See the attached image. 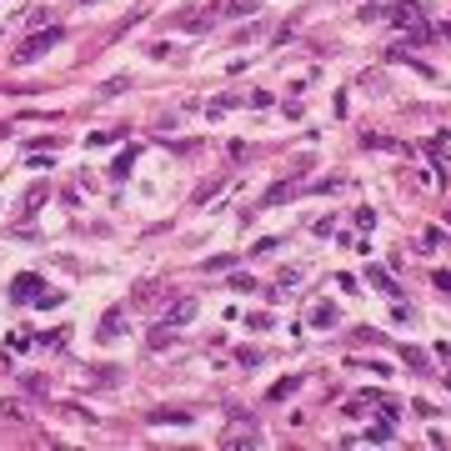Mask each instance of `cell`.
Returning a JSON list of instances; mask_svg holds the SVG:
<instances>
[{
	"instance_id": "cell-1",
	"label": "cell",
	"mask_w": 451,
	"mask_h": 451,
	"mask_svg": "<svg viewBox=\"0 0 451 451\" xmlns=\"http://www.w3.org/2000/svg\"><path fill=\"white\" fill-rule=\"evenodd\" d=\"M61 40H66V30H55V25H50L45 35H30V40L20 45V55H16V61H20V66H30V61H40L45 50H55V45H61Z\"/></svg>"
},
{
	"instance_id": "cell-15",
	"label": "cell",
	"mask_w": 451,
	"mask_h": 451,
	"mask_svg": "<svg viewBox=\"0 0 451 451\" xmlns=\"http://www.w3.org/2000/svg\"><path fill=\"white\" fill-rule=\"evenodd\" d=\"M366 441H391V421H381V426H371V431H366Z\"/></svg>"
},
{
	"instance_id": "cell-10",
	"label": "cell",
	"mask_w": 451,
	"mask_h": 451,
	"mask_svg": "<svg viewBox=\"0 0 451 451\" xmlns=\"http://www.w3.org/2000/svg\"><path fill=\"white\" fill-rule=\"evenodd\" d=\"M366 281H371L376 291H386V296H397V281H391V276H386L381 266H371V271H366Z\"/></svg>"
},
{
	"instance_id": "cell-5",
	"label": "cell",
	"mask_w": 451,
	"mask_h": 451,
	"mask_svg": "<svg viewBox=\"0 0 451 451\" xmlns=\"http://www.w3.org/2000/svg\"><path fill=\"white\" fill-rule=\"evenodd\" d=\"M306 191H316V186H306V181H276V186L266 191V206H281V201H291V196H306Z\"/></svg>"
},
{
	"instance_id": "cell-2",
	"label": "cell",
	"mask_w": 451,
	"mask_h": 451,
	"mask_svg": "<svg viewBox=\"0 0 451 451\" xmlns=\"http://www.w3.org/2000/svg\"><path fill=\"white\" fill-rule=\"evenodd\" d=\"M196 311H201V301H196V296H176L171 306L160 311V321H165V326H186V321H191Z\"/></svg>"
},
{
	"instance_id": "cell-8",
	"label": "cell",
	"mask_w": 451,
	"mask_h": 451,
	"mask_svg": "<svg viewBox=\"0 0 451 451\" xmlns=\"http://www.w3.org/2000/svg\"><path fill=\"white\" fill-rule=\"evenodd\" d=\"M206 25H211L206 11H181V16H176V30H206Z\"/></svg>"
},
{
	"instance_id": "cell-17",
	"label": "cell",
	"mask_w": 451,
	"mask_h": 451,
	"mask_svg": "<svg viewBox=\"0 0 451 451\" xmlns=\"http://www.w3.org/2000/svg\"><path fill=\"white\" fill-rule=\"evenodd\" d=\"M441 35H451V25H441Z\"/></svg>"
},
{
	"instance_id": "cell-11",
	"label": "cell",
	"mask_w": 451,
	"mask_h": 451,
	"mask_svg": "<svg viewBox=\"0 0 451 451\" xmlns=\"http://www.w3.org/2000/svg\"><path fill=\"white\" fill-rule=\"evenodd\" d=\"M296 386H301V376H286V381H276V386H271V402H286V397H296Z\"/></svg>"
},
{
	"instance_id": "cell-6",
	"label": "cell",
	"mask_w": 451,
	"mask_h": 451,
	"mask_svg": "<svg viewBox=\"0 0 451 451\" xmlns=\"http://www.w3.org/2000/svg\"><path fill=\"white\" fill-rule=\"evenodd\" d=\"M151 421H156V426H191V411H186V406H156Z\"/></svg>"
},
{
	"instance_id": "cell-14",
	"label": "cell",
	"mask_w": 451,
	"mask_h": 451,
	"mask_svg": "<svg viewBox=\"0 0 451 451\" xmlns=\"http://www.w3.org/2000/svg\"><path fill=\"white\" fill-rule=\"evenodd\" d=\"M311 321H316V326H336V306H316Z\"/></svg>"
},
{
	"instance_id": "cell-9",
	"label": "cell",
	"mask_w": 451,
	"mask_h": 451,
	"mask_svg": "<svg viewBox=\"0 0 451 451\" xmlns=\"http://www.w3.org/2000/svg\"><path fill=\"white\" fill-rule=\"evenodd\" d=\"M261 436L251 431V426H231V431H226V446H256Z\"/></svg>"
},
{
	"instance_id": "cell-3",
	"label": "cell",
	"mask_w": 451,
	"mask_h": 451,
	"mask_svg": "<svg viewBox=\"0 0 451 451\" xmlns=\"http://www.w3.org/2000/svg\"><path fill=\"white\" fill-rule=\"evenodd\" d=\"M45 291H50V286H45V281H40V276H30V271L11 281V296H16V301H40Z\"/></svg>"
},
{
	"instance_id": "cell-13",
	"label": "cell",
	"mask_w": 451,
	"mask_h": 451,
	"mask_svg": "<svg viewBox=\"0 0 451 451\" xmlns=\"http://www.w3.org/2000/svg\"><path fill=\"white\" fill-rule=\"evenodd\" d=\"M131 165H136V151H126V156H116V165H110V176H116V181H121V176L131 171Z\"/></svg>"
},
{
	"instance_id": "cell-7",
	"label": "cell",
	"mask_w": 451,
	"mask_h": 451,
	"mask_svg": "<svg viewBox=\"0 0 451 451\" xmlns=\"http://www.w3.org/2000/svg\"><path fill=\"white\" fill-rule=\"evenodd\" d=\"M171 341H176V326H165V321H156L151 336H146V346H151V351H165Z\"/></svg>"
},
{
	"instance_id": "cell-12",
	"label": "cell",
	"mask_w": 451,
	"mask_h": 451,
	"mask_svg": "<svg viewBox=\"0 0 451 451\" xmlns=\"http://www.w3.org/2000/svg\"><path fill=\"white\" fill-rule=\"evenodd\" d=\"M45 196H50L45 186H30V191H25V211H40V206H45Z\"/></svg>"
},
{
	"instance_id": "cell-16",
	"label": "cell",
	"mask_w": 451,
	"mask_h": 451,
	"mask_svg": "<svg viewBox=\"0 0 451 451\" xmlns=\"http://www.w3.org/2000/svg\"><path fill=\"white\" fill-rule=\"evenodd\" d=\"M431 281H436V286H441V291H451V271H436Z\"/></svg>"
},
{
	"instance_id": "cell-4",
	"label": "cell",
	"mask_w": 451,
	"mask_h": 451,
	"mask_svg": "<svg viewBox=\"0 0 451 451\" xmlns=\"http://www.w3.org/2000/svg\"><path fill=\"white\" fill-rule=\"evenodd\" d=\"M121 336H126V311L110 306V311L100 316V341H121Z\"/></svg>"
}]
</instances>
